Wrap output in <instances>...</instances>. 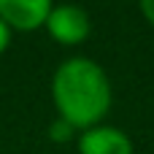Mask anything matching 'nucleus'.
<instances>
[{"label":"nucleus","mask_w":154,"mask_h":154,"mask_svg":"<svg viewBox=\"0 0 154 154\" xmlns=\"http://www.w3.org/2000/svg\"><path fill=\"white\" fill-rule=\"evenodd\" d=\"M111 81L108 73L89 57H70L60 62L51 79V97L60 119L76 130H89L111 108Z\"/></svg>","instance_id":"f257e3e1"},{"label":"nucleus","mask_w":154,"mask_h":154,"mask_svg":"<svg viewBox=\"0 0 154 154\" xmlns=\"http://www.w3.org/2000/svg\"><path fill=\"white\" fill-rule=\"evenodd\" d=\"M43 27L49 30V35L57 43H62V46H79L92 32V16H89V11L84 5L62 3V5H54L49 11Z\"/></svg>","instance_id":"f03ea898"},{"label":"nucleus","mask_w":154,"mask_h":154,"mask_svg":"<svg viewBox=\"0 0 154 154\" xmlns=\"http://www.w3.org/2000/svg\"><path fill=\"white\" fill-rule=\"evenodd\" d=\"M8 43H11V27L0 19V54L8 49Z\"/></svg>","instance_id":"423d86ee"},{"label":"nucleus","mask_w":154,"mask_h":154,"mask_svg":"<svg viewBox=\"0 0 154 154\" xmlns=\"http://www.w3.org/2000/svg\"><path fill=\"white\" fill-rule=\"evenodd\" d=\"M73 130H76L73 125H68L65 119H60V116H57V119L51 122V127H49V138H51L54 143H65V141H70V138H73Z\"/></svg>","instance_id":"39448f33"},{"label":"nucleus","mask_w":154,"mask_h":154,"mask_svg":"<svg viewBox=\"0 0 154 154\" xmlns=\"http://www.w3.org/2000/svg\"><path fill=\"white\" fill-rule=\"evenodd\" d=\"M51 8L54 0H0V19L11 30H38Z\"/></svg>","instance_id":"20e7f679"},{"label":"nucleus","mask_w":154,"mask_h":154,"mask_svg":"<svg viewBox=\"0 0 154 154\" xmlns=\"http://www.w3.org/2000/svg\"><path fill=\"white\" fill-rule=\"evenodd\" d=\"M133 141L125 130L111 125H95L81 130L79 135V154H133Z\"/></svg>","instance_id":"7ed1b4c3"},{"label":"nucleus","mask_w":154,"mask_h":154,"mask_svg":"<svg viewBox=\"0 0 154 154\" xmlns=\"http://www.w3.org/2000/svg\"><path fill=\"white\" fill-rule=\"evenodd\" d=\"M141 3V14L146 16V22L154 24V0H138Z\"/></svg>","instance_id":"0eeeda50"}]
</instances>
